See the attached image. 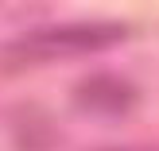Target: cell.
Here are the masks:
<instances>
[{
	"instance_id": "2",
	"label": "cell",
	"mask_w": 159,
	"mask_h": 151,
	"mask_svg": "<svg viewBox=\"0 0 159 151\" xmlns=\"http://www.w3.org/2000/svg\"><path fill=\"white\" fill-rule=\"evenodd\" d=\"M74 101H78V109L89 113V116H120V113L132 109L136 93H132V85L120 82V78L97 74V78H85V82L78 85Z\"/></svg>"
},
{
	"instance_id": "1",
	"label": "cell",
	"mask_w": 159,
	"mask_h": 151,
	"mask_svg": "<svg viewBox=\"0 0 159 151\" xmlns=\"http://www.w3.org/2000/svg\"><path fill=\"white\" fill-rule=\"evenodd\" d=\"M128 35L124 23H58V27H39L20 35L0 51L8 66H35V62H58V58H78L116 47Z\"/></svg>"
},
{
	"instance_id": "3",
	"label": "cell",
	"mask_w": 159,
	"mask_h": 151,
	"mask_svg": "<svg viewBox=\"0 0 159 151\" xmlns=\"http://www.w3.org/2000/svg\"><path fill=\"white\" fill-rule=\"evenodd\" d=\"M109 151H159V147H109Z\"/></svg>"
}]
</instances>
